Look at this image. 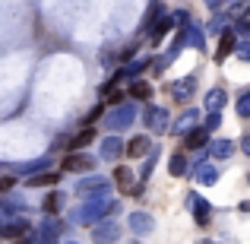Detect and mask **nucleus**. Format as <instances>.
Here are the masks:
<instances>
[{
	"instance_id": "obj_1",
	"label": "nucleus",
	"mask_w": 250,
	"mask_h": 244,
	"mask_svg": "<svg viewBox=\"0 0 250 244\" xmlns=\"http://www.w3.org/2000/svg\"><path fill=\"white\" fill-rule=\"evenodd\" d=\"M114 209H117L114 200H108L104 194H98V197H92V200L85 203L80 213H76V219H80V222H95V219H104L108 213H114Z\"/></svg>"
},
{
	"instance_id": "obj_2",
	"label": "nucleus",
	"mask_w": 250,
	"mask_h": 244,
	"mask_svg": "<svg viewBox=\"0 0 250 244\" xmlns=\"http://www.w3.org/2000/svg\"><path fill=\"white\" fill-rule=\"evenodd\" d=\"M133 121H136V105H130V102H121L108 117H104V124H108L114 133H117V130H127Z\"/></svg>"
},
{
	"instance_id": "obj_3",
	"label": "nucleus",
	"mask_w": 250,
	"mask_h": 244,
	"mask_svg": "<svg viewBox=\"0 0 250 244\" xmlns=\"http://www.w3.org/2000/svg\"><path fill=\"white\" fill-rule=\"evenodd\" d=\"M140 117H143V124H146V130H152V133H165L168 124H171L168 111L162 108V105H146V111H143Z\"/></svg>"
},
{
	"instance_id": "obj_4",
	"label": "nucleus",
	"mask_w": 250,
	"mask_h": 244,
	"mask_svg": "<svg viewBox=\"0 0 250 244\" xmlns=\"http://www.w3.org/2000/svg\"><path fill=\"white\" fill-rule=\"evenodd\" d=\"M171 98L174 102H190L196 95V76H184V80H174L171 83Z\"/></svg>"
},
{
	"instance_id": "obj_5",
	"label": "nucleus",
	"mask_w": 250,
	"mask_h": 244,
	"mask_svg": "<svg viewBox=\"0 0 250 244\" xmlns=\"http://www.w3.org/2000/svg\"><path fill=\"white\" fill-rule=\"evenodd\" d=\"M177 35L184 38V48H196V51L206 48V29H203V25H196V22H190L187 29H181Z\"/></svg>"
},
{
	"instance_id": "obj_6",
	"label": "nucleus",
	"mask_w": 250,
	"mask_h": 244,
	"mask_svg": "<svg viewBox=\"0 0 250 244\" xmlns=\"http://www.w3.org/2000/svg\"><path fill=\"white\" fill-rule=\"evenodd\" d=\"M190 209H193L196 225H209V219H212V206H209V200H206V197L190 194Z\"/></svg>"
},
{
	"instance_id": "obj_7",
	"label": "nucleus",
	"mask_w": 250,
	"mask_h": 244,
	"mask_svg": "<svg viewBox=\"0 0 250 244\" xmlns=\"http://www.w3.org/2000/svg\"><path fill=\"white\" fill-rule=\"evenodd\" d=\"M196 124H200V111L190 108V111H184V114L171 124V133H174V136H187L190 130H196Z\"/></svg>"
},
{
	"instance_id": "obj_8",
	"label": "nucleus",
	"mask_w": 250,
	"mask_h": 244,
	"mask_svg": "<svg viewBox=\"0 0 250 244\" xmlns=\"http://www.w3.org/2000/svg\"><path fill=\"white\" fill-rule=\"evenodd\" d=\"M238 42H241V38L234 35V29H225V32H222V38H219V48H215V64H222V61H225V57L231 54L234 48H238Z\"/></svg>"
},
{
	"instance_id": "obj_9",
	"label": "nucleus",
	"mask_w": 250,
	"mask_h": 244,
	"mask_svg": "<svg viewBox=\"0 0 250 244\" xmlns=\"http://www.w3.org/2000/svg\"><path fill=\"white\" fill-rule=\"evenodd\" d=\"M187 175H190V177H196L200 184H206V187H209V184H215V181H219V165H209V162H203L200 168H190Z\"/></svg>"
},
{
	"instance_id": "obj_10",
	"label": "nucleus",
	"mask_w": 250,
	"mask_h": 244,
	"mask_svg": "<svg viewBox=\"0 0 250 244\" xmlns=\"http://www.w3.org/2000/svg\"><path fill=\"white\" fill-rule=\"evenodd\" d=\"M124 153H127V146H124L117 136H108V140H102V159L114 162V159H121Z\"/></svg>"
},
{
	"instance_id": "obj_11",
	"label": "nucleus",
	"mask_w": 250,
	"mask_h": 244,
	"mask_svg": "<svg viewBox=\"0 0 250 244\" xmlns=\"http://www.w3.org/2000/svg\"><path fill=\"white\" fill-rule=\"evenodd\" d=\"M174 25H177V19H174V13H165V16H162V19H159V22H155V25H152V29H149V32H152V42H155V44H159V42H162V38H165V35H168V32H171V29H174Z\"/></svg>"
},
{
	"instance_id": "obj_12",
	"label": "nucleus",
	"mask_w": 250,
	"mask_h": 244,
	"mask_svg": "<svg viewBox=\"0 0 250 244\" xmlns=\"http://www.w3.org/2000/svg\"><path fill=\"white\" fill-rule=\"evenodd\" d=\"M152 140H146V133H143V136H133V140H130L127 143V155H133V159H143V155H146V153H152Z\"/></svg>"
},
{
	"instance_id": "obj_13",
	"label": "nucleus",
	"mask_w": 250,
	"mask_h": 244,
	"mask_svg": "<svg viewBox=\"0 0 250 244\" xmlns=\"http://www.w3.org/2000/svg\"><path fill=\"white\" fill-rule=\"evenodd\" d=\"M209 130H203V127H196V130H190L187 136H184V146L187 149H206L209 146Z\"/></svg>"
},
{
	"instance_id": "obj_14",
	"label": "nucleus",
	"mask_w": 250,
	"mask_h": 244,
	"mask_svg": "<svg viewBox=\"0 0 250 244\" xmlns=\"http://www.w3.org/2000/svg\"><path fill=\"white\" fill-rule=\"evenodd\" d=\"M130 228H133L136 235H149L155 228V219L149 213H133V216H130Z\"/></svg>"
},
{
	"instance_id": "obj_15",
	"label": "nucleus",
	"mask_w": 250,
	"mask_h": 244,
	"mask_svg": "<svg viewBox=\"0 0 250 244\" xmlns=\"http://www.w3.org/2000/svg\"><path fill=\"white\" fill-rule=\"evenodd\" d=\"M117 235H121V225H117V222H104V225H98V228H95V241H98V244H111V241H117Z\"/></svg>"
},
{
	"instance_id": "obj_16",
	"label": "nucleus",
	"mask_w": 250,
	"mask_h": 244,
	"mask_svg": "<svg viewBox=\"0 0 250 244\" xmlns=\"http://www.w3.org/2000/svg\"><path fill=\"white\" fill-rule=\"evenodd\" d=\"M92 165H95V162H92L89 155H80V153H70L67 159H63V168H67V171H89Z\"/></svg>"
},
{
	"instance_id": "obj_17",
	"label": "nucleus",
	"mask_w": 250,
	"mask_h": 244,
	"mask_svg": "<svg viewBox=\"0 0 250 244\" xmlns=\"http://www.w3.org/2000/svg\"><path fill=\"white\" fill-rule=\"evenodd\" d=\"M76 190H80V194H89V197H98V194L108 190V181H104V177H89V181H83Z\"/></svg>"
},
{
	"instance_id": "obj_18",
	"label": "nucleus",
	"mask_w": 250,
	"mask_h": 244,
	"mask_svg": "<svg viewBox=\"0 0 250 244\" xmlns=\"http://www.w3.org/2000/svg\"><path fill=\"white\" fill-rule=\"evenodd\" d=\"M228 102V92L225 89H209L206 92V111H222Z\"/></svg>"
},
{
	"instance_id": "obj_19",
	"label": "nucleus",
	"mask_w": 250,
	"mask_h": 244,
	"mask_svg": "<svg viewBox=\"0 0 250 244\" xmlns=\"http://www.w3.org/2000/svg\"><path fill=\"white\" fill-rule=\"evenodd\" d=\"M168 171H171V177H184V175L190 171L187 155H184V153H174V155L168 159Z\"/></svg>"
},
{
	"instance_id": "obj_20",
	"label": "nucleus",
	"mask_w": 250,
	"mask_h": 244,
	"mask_svg": "<svg viewBox=\"0 0 250 244\" xmlns=\"http://www.w3.org/2000/svg\"><path fill=\"white\" fill-rule=\"evenodd\" d=\"M209 153H212L215 159H228V155L234 153V143H231V140H225V136H219V140L209 143Z\"/></svg>"
},
{
	"instance_id": "obj_21",
	"label": "nucleus",
	"mask_w": 250,
	"mask_h": 244,
	"mask_svg": "<svg viewBox=\"0 0 250 244\" xmlns=\"http://www.w3.org/2000/svg\"><path fill=\"white\" fill-rule=\"evenodd\" d=\"M225 16H228V22H238V19H244L250 16V0H234V3H228V10H225Z\"/></svg>"
},
{
	"instance_id": "obj_22",
	"label": "nucleus",
	"mask_w": 250,
	"mask_h": 244,
	"mask_svg": "<svg viewBox=\"0 0 250 244\" xmlns=\"http://www.w3.org/2000/svg\"><path fill=\"white\" fill-rule=\"evenodd\" d=\"M149 64H152V57H136V61H130L127 67H124V76H140Z\"/></svg>"
},
{
	"instance_id": "obj_23",
	"label": "nucleus",
	"mask_w": 250,
	"mask_h": 244,
	"mask_svg": "<svg viewBox=\"0 0 250 244\" xmlns=\"http://www.w3.org/2000/svg\"><path fill=\"white\" fill-rule=\"evenodd\" d=\"M152 86H149V83H143V80H133V86H130V95H133V98H146V102H149V98H152Z\"/></svg>"
},
{
	"instance_id": "obj_24",
	"label": "nucleus",
	"mask_w": 250,
	"mask_h": 244,
	"mask_svg": "<svg viewBox=\"0 0 250 244\" xmlns=\"http://www.w3.org/2000/svg\"><path fill=\"white\" fill-rule=\"evenodd\" d=\"M95 140V130L92 127H85L80 136H76V140H70V153H76V149H83V146H89V143Z\"/></svg>"
},
{
	"instance_id": "obj_25",
	"label": "nucleus",
	"mask_w": 250,
	"mask_h": 244,
	"mask_svg": "<svg viewBox=\"0 0 250 244\" xmlns=\"http://www.w3.org/2000/svg\"><path fill=\"white\" fill-rule=\"evenodd\" d=\"M162 159V149H152V153H149V159L143 162V168H140V177L143 181H149V175H152V168H155V162Z\"/></svg>"
},
{
	"instance_id": "obj_26",
	"label": "nucleus",
	"mask_w": 250,
	"mask_h": 244,
	"mask_svg": "<svg viewBox=\"0 0 250 244\" xmlns=\"http://www.w3.org/2000/svg\"><path fill=\"white\" fill-rule=\"evenodd\" d=\"M114 181L121 184V190H127V194H130V190L136 187V184L130 181V171H127V168H117V171H114Z\"/></svg>"
},
{
	"instance_id": "obj_27",
	"label": "nucleus",
	"mask_w": 250,
	"mask_h": 244,
	"mask_svg": "<svg viewBox=\"0 0 250 244\" xmlns=\"http://www.w3.org/2000/svg\"><path fill=\"white\" fill-rule=\"evenodd\" d=\"M222 127V111H209V117H206V124H203V130H219Z\"/></svg>"
},
{
	"instance_id": "obj_28",
	"label": "nucleus",
	"mask_w": 250,
	"mask_h": 244,
	"mask_svg": "<svg viewBox=\"0 0 250 244\" xmlns=\"http://www.w3.org/2000/svg\"><path fill=\"white\" fill-rule=\"evenodd\" d=\"M238 114L241 117H250V89L241 92V98H238Z\"/></svg>"
},
{
	"instance_id": "obj_29",
	"label": "nucleus",
	"mask_w": 250,
	"mask_h": 244,
	"mask_svg": "<svg viewBox=\"0 0 250 244\" xmlns=\"http://www.w3.org/2000/svg\"><path fill=\"white\" fill-rule=\"evenodd\" d=\"M61 203H63V197L54 190V194H48V200H44V209H48V213H57V209H61Z\"/></svg>"
},
{
	"instance_id": "obj_30",
	"label": "nucleus",
	"mask_w": 250,
	"mask_h": 244,
	"mask_svg": "<svg viewBox=\"0 0 250 244\" xmlns=\"http://www.w3.org/2000/svg\"><path fill=\"white\" fill-rule=\"evenodd\" d=\"M234 35H238V38H250V19L247 16L234 22Z\"/></svg>"
},
{
	"instance_id": "obj_31",
	"label": "nucleus",
	"mask_w": 250,
	"mask_h": 244,
	"mask_svg": "<svg viewBox=\"0 0 250 244\" xmlns=\"http://www.w3.org/2000/svg\"><path fill=\"white\" fill-rule=\"evenodd\" d=\"M234 54H238L241 61H250V38H241L238 48H234Z\"/></svg>"
},
{
	"instance_id": "obj_32",
	"label": "nucleus",
	"mask_w": 250,
	"mask_h": 244,
	"mask_svg": "<svg viewBox=\"0 0 250 244\" xmlns=\"http://www.w3.org/2000/svg\"><path fill=\"white\" fill-rule=\"evenodd\" d=\"M174 19H177V25H181V29H187V25L193 22V19H190V13H187V10H177V13H174Z\"/></svg>"
},
{
	"instance_id": "obj_33",
	"label": "nucleus",
	"mask_w": 250,
	"mask_h": 244,
	"mask_svg": "<svg viewBox=\"0 0 250 244\" xmlns=\"http://www.w3.org/2000/svg\"><path fill=\"white\" fill-rule=\"evenodd\" d=\"M57 181V175H38V177H32V187H42V184H54Z\"/></svg>"
},
{
	"instance_id": "obj_34",
	"label": "nucleus",
	"mask_w": 250,
	"mask_h": 244,
	"mask_svg": "<svg viewBox=\"0 0 250 244\" xmlns=\"http://www.w3.org/2000/svg\"><path fill=\"white\" fill-rule=\"evenodd\" d=\"M241 153L250 155V133H247V136H241Z\"/></svg>"
},
{
	"instance_id": "obj_35",
	"label": "nucleus",
	"mask_w": 250,
	"mask_h": 244,
	"mask_svg": "<svg viewBox=\"0 0 250 244\" xmlns=\"http://www.w3.org/2000/svg\"><path fill=\"white\" fill-rule=\"evenodd\" d=\"M98 117H102V108H92V111H89V117H85V124H92V121H98Z\"/></svg>"
},
{
	"instance_id": "obj_36",
	"label": "nucleus",
	"mask_w": 250,
	"mask_h": 244,
	"mask_svg": "<svg viewBox=\"0 0 250 244\" xmlns=\"http://www.w3.org/2000/svg\"><path fill=\"white\" fill-rule=\"evenodd\" d=\"M13 187V177H0V194H3V190H10Z\"/></svg>"
},
{
	"instance_id": "obj_37",
	"label": "nucleus",
	"mask_w": 250,
	"mask_h": 244,
	"mask_svg": "<svg viewBox=\"0 0 250 244\" xmlns=\"http://www.w3.org/2000/svg\"><path fill=\"white\" fill-rule=\"evenodd\" d=\"M241 213H250V200H241Z\"/></svg>"
},
{
	"instance_id": "obj_38",
	"label": "nucleus",
	"mask_w": 250,
	"mask_h": 244,
	"mask_svg": "<svg viewBox=\"0 0 250 244\" xmlns=\"http://www.w3.org/2000/svg\"><path fill=\"white\" fill-rule=\"evenodd\" d=\"M206 3L212 6V10H219V3H222V0H206Z\"/></svg>"
},
{
	"instance_id": "obj_39",
	"label": "nucleus",
	"mask_w": 250,
	"mask_h": 244,
	"mask_svg": "<svg viewBox=\"0 0 250 244\" xmlns=\"http://www.w3.org/2000/svg\"><path fill=\"white\" fill-rule=\"evenodd\" d=\"M200 244H215V241H200Z\"/></svg>"
},
{
	"instance_id": "obj_40",
	"label": "nucleus",
	"mask_w": 250,
	"mask_h": 244,
	"mask_svg": "<svg viewBox=\"0 0 250 244\" xmlns=\"http://www.w3.org/2000/svg\"><path fill=\"white\" fill-rule=\"evenodd\" d=\"M222 3H234V0H222Z\"/></svg>"
},
{
	"instance_id": "obj_41",
	"label": "nucleus",
	"mask_w": 250,
	"mask_h": 244,
	"mask_svg": "<svg viewBox=\"0 0 250 244\" xmlns=\"http://www.w3.org/2000/svg\"><path fill=\"white\" fill-rule=\"evenodd\" d=\"M133 244H140V241H133Z\"/></svg>"
},
{
	"instance_id": "obj_42",
	"label": "nucleus",
	"mask_w": 250,
	"mask_h": 244,
	"mask_svg": "<svg viewBox=\"0 0 250 244\" xmlns=\"http://www.w3.org/2000/svg\"><path fill=\"white\" fill-rule=\"evenodd\" d=\"M70 244H73V241H70Z\"/></svg>"
}]
</instances>
